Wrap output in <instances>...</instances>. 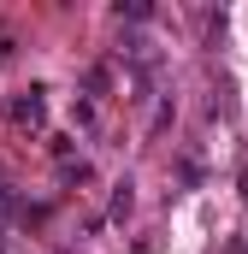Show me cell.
I'll use <instances>...</instances> for the list:
<instances>
[{"label": "cell", "instance_id": "obj_5", "mask_svg": "<svg viewBox=\"0 0 248 254\" xmlns=\"http://www.w3.org/2000/svg\"><path fill=\"white\" fill-rule=\"evenodd\" d=\"M148 12H154V6H148V0H130V6H119V18H130V24H142V18H148Z\"/></svg>", "mask_w": 248, "mask_h": 254}, {"label": "cell", "instance_id": "obj_6", "mask_svg": "<svg viewBox=\"0 0 248 254\" xmlns=\"http://www.w3.org/2000/svg\"><path fill=\"white\" fill-rule=\"evenodd\" d=\"M6 60H12V36H0V65H6Z\"/></svg>", "mask_w": 248, "mask_h": 254}, {"label": "cell", "instance_id": "obj_3", "mask_svg": "<svg viewBox=\"0 0 248 254\" xmlns=\"http://www.w3.org/2000/svg\"><path fill=\"white\" fill-rule=\"evenodd\" d=\"M60 178L65 184H89L95 172H89V160H60Z\"/></svg>", "mask_w": 248, "mask_h": 254}, {"label": "cell", "instance_id": "obj_1", "mask_svg": "<svg viewBox=\"0 0 248 254\" xmlns=\"http://www.w3.org/2000/svg\"><path fill=\"white\" fill-rule=\"evenodd\" d=\"M6 119L18 130H42L48 125V89H18V95L6 101Z\"/></svg>", "mask_w": 248, "mask_h": 254}, {"label": "cell", "instance_id": "obj_4", "mask_svg": "<svg viewBox=\"0 0 248 254\" xmlns=\"http://www.w3.org/2000/svg\"><path fill=\"white\" fill-rule=\"evenodd\" d=\"M71 119H77L83 130H95V125H101V113H95V101H77V107H71Z\"/></svg>", "mask_w": 248, "mask_h": 254}, {"label": "cell", "instance_id": "obj_2", "mask_svg": "<svg viewBox=\"0 0 248 254\" xmlns=\"http://www.w3.org/2000/svg\"><path fill=\"white\" fill-rule=\"evenodd\" d=\"M136 184H130V178H119V184H113V207H107V213H113V219H124V213H130V207H136Z\"/></svg>", "mask_w": 248, "mask_h": 254}]
</instances>
